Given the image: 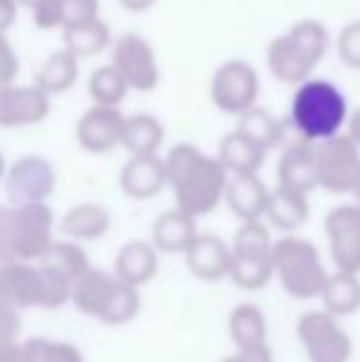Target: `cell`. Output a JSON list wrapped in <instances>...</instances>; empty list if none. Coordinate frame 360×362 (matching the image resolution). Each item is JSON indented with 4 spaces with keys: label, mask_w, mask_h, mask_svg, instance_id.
<instances>
[{
    "label": "cell",
    "mask_w": 360,
    "mask_h": 362,
    "mask_svg": "<svg viewBox=\"0 0 360 362\" xmlns=\"http://www.w3.org/2000/svg\"><path fill=\"white\" fill-rule=\"evenodd\" d=\"M126 10H134V13H141V10H149L156 0H119Z\"/></svg>",
    "instance_id": "ab89813d"
},
{
    "label": "cell",
    "mask_w": 360,
    "mask_h": 362,
    "mask_svg": "<svg viewBox=\"0 0 360 362\" xmlns=\"http://www.w3.org/2000/svg\"><path fill=\"white\" fill-rule=\"evenodd\" d=\"M77 76L79 59L72 52H67V49H57V52H52L40 64L37 74H35V86H40L47 96L62 94V91L72 89Z\"/></svg>",
    "instance_id": "d4e9b609"
},
{
    "label": "cell",
    "mask_w": 360,
    "mask_h": 362,
    "mask_svg": "<svg viewBox=\"0 0 360 362\" xmlns=\"http://www.w3.org/2000/svg\"><path fill=\"white\" fill-rule=\"evenodd\" d=\"M269 187L260 175H230L225 187V205L240 222H257L265 217Z\"/></svg>",
    "instance_id": "e0dca14e"
},
{
    "label": "cell",
    "mask_w": 360,
    "mask_h": 362,
    "mask_svg": "<svg viewBox=\"0 0 360 362\" xmlns=\"http://www.w3.org/2000/svg\"><path fill=\"white\" fill-rule=\"evenodd\" d=\"M109 227H111L109 210L96 205V202L77 205L64 217V229H67L72 237H79V239H99L109 232Z\"/></svg>",
    "instance_id": "f1b7e54d"
},
{
    "label": "cell",
    "mask_w": 360,
    "mask_h": 362,
    "mask_svg": "<svg viewBox=\"0 0 360 362\" xmlns=\"http://www.w3.org/2000/svg\"><path fill=\"white\" fill-rule=\"evenodd\" d=\"M197 234H200L197 232V219L173 207V210H166L156 217L153 229H151V244L158 254H170V257L182 254L185 257V252L192 247Z\"/></svg>",
    "instance_id": "2e32d148"
},
{
    "label": "cell",
    "mask_w": 360,
    "mask_h": 362,
    "mask_svg": "<svg viewBox=\"0 0 360 362\" xmlns=\"http://www.w3.org/2000/svg\"><path fill=\"white\" fill-rule=\"evenodd\" d=\"M212 101L225 114H245L257 106L260 96V74L245 59H227L215 69L212 76Z\"/></svg>",
    "instance_id": "ba28073f"
},
{
    "label": "cell",
    "mask_w": 360,
    "mask_h": 362,
    "mask_svg": "<svg viewBox=\"0 0 360 362\" xmlns=\"http://www.w3.org/2000/svg\"><path fill=\"white\" fill-rule=\"evenodd\" d=\"M52 185L54 170L42 158H23V160H18V165L13 168V175H10V190L30 200V205L50 195Z\"/></svg>",
    "instance_id": "7402d4cb"
},
{
    "label": "cell",
    "mask_w": 360,
    "mask_h": 362,
    "mask_svg": "<svg viewBox=\"0 0 360 362\" xmlns=\"http://www.w3.org/2000/svg\"><path fill=\"white\" fill-rule=\"evenodd\" d=\"M326 25L313 18L298 20L284 35L274 37L267 47V64L274 79L281 84L298 86L318 67L326 54Z\"/></svg>",
    "instance_id": "3957f363"
},
{
    "label": "cell",
    "mask_w": 360,
    "mask_h": 362,
    "mask_svg": "<svg viewBox=\"0 0 360 362\" xmlns=\"http://www.w3.org/2000/svg\"><path fill=\"white\" fill-rule=\"evenodd\" d=\"M215 158L230 175H260L262 165L267 163V151L235 129L222 136Z\"/></svg>",
    "instance_id": "d6986e66"
},
{
    "label": "cell",
    "mask_w": 360,
    "mask_h": 362,
    "mask_svg": "<svg viewBox=\"0 0 360 362\" xmlns=\"http://www.w3.org/2000/svg\"><path fill=\"white\" fill-rule=\"evenodd\" d=\"M166 175L175 192V207L190 217H205L225 200L230 173L215 156H205L195 144H175L166 153Z\"/></svg>",
    "instance_id": "6da1fadb"
},
{
    "label": "cell",
    "mask_w": 360,
    "mask_h": 362,
    "mask_svg": "<svg viewBox=\"0 0 360 362\" xmlns=\"http://www.w3.org/2000/svg\"><path fill=\"white\" fill-rule=\"evenodd\" d=\"M50 114V96L35 84L0 86V126L40 124Z\"/></svg>",
    "instance_id": "7c38bea8"
},
{
    "label": "cell",
    "mask_w": 360,
    "mask_h": 362,
    "mask_svg": "<svg viewBox=\"0 0 360 362\" xmlns=\"http://www.w3.org/2000/svg\"><path fill=\"white\" fill-rule=\"evenodd\" d=\"M89 96L94 99L96 106H114L119 109V104L129 94V86H126L124 76L119 74V69L114 64H101L94 72L89 74L87 81Z\"/></svg>",
    "instance_id": "f546056e"
},
{
    "label": "cell",
    "mask_w": 360,
    "mask_h": 362,
    "mask_svg": "<svg viewBox=\"0 0 360 362\" xmlns=\"http://www.w3.org/2000/svg\"><path fill=\"white\" fill-rule=\"evenodd\" d=\"M272 247H274V239L269 234V227L262 219H257V222H242L230 244L232 254H269Z\"/></svg>",
    "instance_id": "4dcf8cb0"
},
{
    "label": "cell",
    "mask_w": 360,
    "mask_h": 362,
    "mask_svg": "<svg viewBox=\"0 0 360 362\" xmlns=\"http://www.w3.org/2000/svg\"><path fill=\"white\" fill-rule=\"evenodd\" d=\"M346 136H351L353 141L360 146V106L356 111L348 114V121H346Z\"/></svg>",
    "instance_id": "f35d334b"
},
{
    "label": "cell",
    "mask_w": 360,
    "mask_h": 362,
    "mask_svg": "<svg viewBox=\"0 0 360 362\" xmlns=\"http://www.w3.org/2000/svg\"><path fill=\"white\" fill-rule=\"evenodd\" d=\"M237 119H240L237 131H242L247 139L260 144L265 151L281 146L286 141V126H284V121L279 116H274L269 109H265V106H252V109H247Z\"/></svg>",
    "instance_id": "484cf974"
},
{
    "label": "cell",
    "mask_w": 360,
    "mask_h": 362,
    "mask_svg": "<svg viewBox=\"0 0 360 362\" xmlns=\"http://www.w3.org/2000/svg\"><path fill=\"white\" fill-rule=\"evenodd\" d=\"M64 49L72 52L74 57H94L101 54L111 42V30L101 18L87 20V23L67 25L64 28Z\"/></svg>",
    "instance_id": "4316f807"
},
{
    "label": "cell",
    "mask_w": 360,
    "mask_h": 362,
    "mask_svg": "<svg viewBox=\"0 0 360 362\" xmlns=\"http://www.w3.org/2000/svg\"><path fill=\"white\" fill-rule=\"evenodd\" d=\"M126 116L114 106H91L77 121V141L91 153H106L121 146Z\"/></svg>",
    "instance_id": "4fadbf2b"
},
{
    "label": "cell",
    "mask_w": 360,
    "mask_h": 362,
    "mask_svg": "<svg viewBox=\"0 0 360 362\" xmlns=\"http://www.w3.org/2000/svg\"><path fill=\"white\" fill-rule=\"evenodd\" d=\"M353 195H356V202H358V205H360V180H358L356 190H353Z\"/></svg>",
    "instance_id": "b9f144b4"
},
{
    "label": "cell",
    "mask_w": 360,
    "mask_h": 362,
    "mask_svg": "<svg viewBox=\"0 0 360 362\" xmlns=\"http://www.w3.org/2000/svg\"><path fill=\"white\" fill-rule=\"evenodd\" d=\"M323 310L333 318H346L360 310V276L358 274H328V281L323 286L321 296Z\"/></svg>",
    "instance_id": "cb8c5ba5"
},
{
    "label": "cell",
    "mask_w": 360,
    "mask_h": 362,
    "mask_svg": "<svg viewBox=\"0 0 360 362\" xmlns=\"http://www.w3.org/2000/svg\"><path fill=\"white\" fill-rule=\"evenodd\" d=\"M185 264L195 279L205 284H217L230 276L232 249L217 234H197L192 247L185 252Z\"/></svg>",
    "instance_id": "5bb4252c"
},
{
    "label": "cell",
    "mask_w": 360,
    "mask_h": 362,
    "mask_svg": "<svg viewBox=\"0 0 360 362\" xmlns=\"http://www.w3.org/2000/svg\"><path fill=\"white\" fill-rule=\"evenodd\" d=\"M18 3L28 5V8H35V5H40V3H42V0H18Z\"/></svg>",
    "instance_id": "60d3db41"
},
{
    "label": "cell",
    "mask_w": 360,
    "mask_h": 362,
    "mask_svg": "<svg viewBox=\"0 0 360 362\" xmlns=\"http://www.w3.org/2000/svg\"><path fill=\"white\" fill-rule=\"evenodd\" d=\"M336 49L343 64H348V67H353V69H360V20H351V23L338 33Z\"/></svg>",
    "instance_id": "1f68e13d"
},
{
    "label": "cell",
    "mask_w": 360,
    "mask_h": 362,
    "mask_svg": "<svg viewBox=\"0 0 360 362\" xmlns=\"http://www.w3.org/2000/svg\"><path fill=\"white\" fill-rule=\"evenodd\" d=\"M360 180V146L351 136L338 134L316 144V182L318 187L346 195Z\"/></svg>",
    "instance_id": "8992f818"
},
{
    "label": "cell",
    "mask_w": 360,
    "mask_h": 362,
    "mask_svg": "<svg viewBox=\"0 0 360 362\" xmlns=\"http://www.w3.org/2000/svg\"><path fill=\"white\" fill-rule=\"evenodd\" d=\"M33 20L40 30L64 28L62 3H59V0H42V3L33 8Z\"/></svg>",
    "instance_id": "836d02e7"
},
{
    "label": "cell",
    "mask_w": 360,
    "mask_h": 362,
    "mask_svg": "<svg viewBox=\"0 0 360 362\" xmlns=\"http://www.w3.org/2000/svg\"><path fill=\"white\" fill-rule=\"evenodd\" d=\"M20 72V59L15 54L13 45L5 35H0V86L13 84V79Z\"/></svg>",
    "instance_id": "d590c367"
},
{
    "label": "cell",
    "mask_w": 360,
    "mask_h": 362,
    "mask_svg": "<svg viewBox=\"0 0 360 362\" xmlns=\"http://www.w3.org/2000/svg\"><path fill=\"white\" fill-rule=\"evenodd\" d=\"M0 170H3V156H0Z\"/></svg>",
    "instance_id": "7bdbcfd3"
},
{
    "label": "cell",
    "mask_w": 360,
    "mask_h": 362,
    "mask_svg": "<svg viewBox=\"0 0 360 362\" xmlns=\"http://www.w3.org/2000/svg\"><path fill=\"white\" fill-rule=\"evenodd\" d=\"M15 18H18V0H0V35L13 28Z\"/></svg>",
    "instance_id": "74e56055"
},
{
    "label": "cell",
    "mask_w": 360,
    "mask_h": 362,
    "mask_svg": "<svg viewBox=\"0 0 360 362\" xmlns=\"http://www.w3.org/2000/svg\"><path fill=\"white\" fill-rule=\"evenodd\" d=\"M33 362H82V355L69 345H35Z\"/></svg>",
    "instance_id": "e575fe53"
},
{
    "label": "cell",
    "mask_w": 360,
    "mask_h": 362,
    "mask_svg": "<svg viewBox=\"0 0 360 362\" xmlns=\"http://www.w3.org/2000/svg\"><path fill=\"white\" fill-rule=\"evenodd\" d=\"M296 335L308 362H348L353 353L351 335L326 310H308L296 320Z\"/></svg>",
    "instance_id": "52a82bcc"
},
{
    "label": "cell",
    "mask_w": 360,
    "mask_h": 362,
    "mask_svg": "<svg viewBox=\"0 0 360 362\" xmlns=\"http://www.w3.org/2000/svg\"><path fill=\"white\" fill-rule=\"evenodd\" d=\"M119 185L124 195L134 200H151L161 195L168 185L166 175V163L161 156H131L129 163L121 168Z\"/></svg>",
    "instance_id": "9a60e30c"
},
{
    "label": "cell",
    "mask_w": 360,
    "mask_h": 362,
    "mask_svg": "<svg viewBox=\"0 0 360 362\" xmlns=\"http://www.w3.org/2000/svg\"><path fill=\"white\" fill-rule=\"evenodd\" d=\"M111 64L124 76L129 91H153L161 81L156 52L151 47V42H146L141 35H121L114 45V62Z\"/></svg>",
    "instance_id": "30bf717a"
},
{
    "label": "cell",
    "mask_w": 360,
    "mask_h": 362,
    "mask_svg": "<svg viewBox=\"0 0 360 362\" xmlns=\"http://www.w3.org/2000/svg\"><path fill=\"white\" fill-rule=\"evenodd\" d=\"M59 3H62L64 28L99 18V0H59Z\"/></svg>",
    "instance_id": "d6a6232c"
},
{
    "label": "cell",
    "mask_w": 360,
    "mask_h": 362,
    "mask_svg": "<svg viewBox=\"0 0 360 362\" xmlns=\"http://www.w3.org/2000/svg\"><path fill=\"white\" fill-rule=\"evenodd\" d=\"M277 180L279 187H286L294 192H308L318 187L316 182V144L294 136L284 141V151L277 163Z\"/></svg>",
    "instance_id": "8fae6325"
},
{
    "label": "cell",
    "mask_w": 360,
    "mask_h": 362,
    "mask_svg": "<svg viewBox=\"0 0 360 362\" xmlns=\"http://www.w3.org/2000/svg\"><path fill=\"white\" fill-rule=\"evenodd\" d=\"M272 264L281 288L296 300L318 298L328 281L318 247L298 234H284L274 242Z\"/></svg>",
    "instance_id": "277c9868"
},
{
    "label": "cell",
    "mask_w": 360,
    "mask_h": 362,
    "mask_svg": "<svg viewBox=\"0 0 360 362\" xmlns=\"http://www.w3.org/2000/svg\"><path fill=\"white\" fill-rule=\"evenodd\" d=\"M348 99L333 81L306 79L296 86L291 99V124L296 136L321 144L343 134L348 121Z\"/></svg>",
    "instance_id": "7a4b0ae2"
},
{
    "label": "cell",
    "mask_w": 360,
    "mask_h": 362,
    "mask_svg": "<svg viewBox=\"0 0 360 362\" xmlns=\"http://www.w3.org/2000/svg\"><path fill=\"white\" fill-rule=\"evenodd\" d=\"M161 269V254L156 247L146 239H134L126 247H121L119 257H116V279L131 284V286L141 288L151 284L158 276Z\"/></svg>",
    "instance_id": "ac0fdd59"
},
{
    "label": "cell",
    "mask_w": 360,
    "mask_h": 362,
    "mask_svg": "<svg viewBox=\"0 0 360 362\" xmlns=\"http://www.w3.org/2000/svg\"><path fill=\"white\" fill-rule=\"evenodd\" d=\"M323 227H326L336 272L360 276V205L348 202V205L333 207L326 215Z\"/></svg>",
    "instance_id": "9c48e42d"
},
{
    "label": "cell",
    "mask_w": 360,
    "mask_h": 362,
    "mask_svg": "<svg viewBox=\"0 0 360 362\" xmlns=\"http://www.w3.org/2000/svg\"><path fill=\"white\" fill-rule=\"evenodd\" d=\"M72 296L77 305L89 315L109 325H126L141 310V288L116 279L114 274L84 272L74 284Z\"/></svg>",
    "instance_id": "5b68a950"
},
{
    "label": "cell",
    "mask_w": 360,
    "mask_h": 362,
    "mask_svg": "<svg viewBox=\"0 0 360 362\" xmlns=\"http://www.w3.org/2000/svg\"><path fill=\"white\" fill-rule=\"evenodd\" d=\"M166 141V129L158 116L153 114H134L126 116L121 146L131 156H158Z\"/></svg>",
    "instance_id": "603a6c76"
},
{
    "label": "cell",
    "mask_w": 360,
    "mask_h": 362,
    "mask_svg": "<svg viewBox=\"0 0 360 362\" xmlns=\"http://www.w3.org/2000/svg\"><path fill=\"white\" fill-rule=\"evenodd\" d=\"M230 279L242 291H262L274 279V264L269 254H232Z\"/></svg>",
    "instance_id": "83f0119b"
},
{
    "label": "cell",
    "mask_w": 360,
    "mask_h": 362,
    "mask_svg": "<svg viewBox=\"0 0 360 362\" xmlns=\"http://www.w3.org/2000/svg\"><path fill=\"white\" fill-rule=\"evenodd\" d=\"M227 325H230V338L235 343L237 353H255V350L269 348V343H267L269 325H267V315L260 305L255 303L235 305Z\"/></svg>",
    "instance_id": "ffe728a7"
},
{
    "label": "cell",
    "mask_w": 360,
    "mask_h": 362,
    "mask_svg": "<svg viewBox=\"0 0 360 362\" xmlns=\"http://www.w3.org/2000/svg\"><path fill=\"white\" fill-rule=\"evenodd\" d=\"M220 362H274V355L269 348L255 350V353H232L227 358H222Z\"/></svg>",
    "instance_id": "8d00e7d4"
},
{
    "label": "cell",
    "mask_w": 360,
    "mask_h": 362,
    "mask_svg": "<svg viewBox=\"0 0 360 362\" xmlns=\"http://www.w3.org/2000/svg\"><path fill=\"white\" fill-rule=\"evenodd\" d=\"M308 215H311L308 195L286 190V187H279V185L269 190L265 217L272 222V227L281 229L286 234H294L298 227H303L308 222Z\"/></svg>",
    "instance_id": "44dd1931"
}]
</instances>
